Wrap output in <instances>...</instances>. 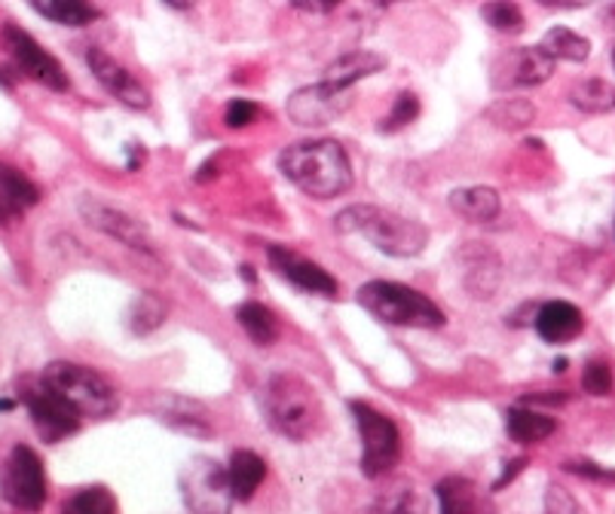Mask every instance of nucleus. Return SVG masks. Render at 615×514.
Returning a JSON list of instances; mask_svg holds the SVG:
<instances>
[{
  "mask_svg": "<svg viewBox=\"0 0 615 514\" xmlns=\"http://www.w3.org/2000/svg\"><path fill=\"white\" fill-rule=\"evenodd\" d=\"M279 172L313 199H334L352 187V163L344 144L330 138L288 144L279 153Z\"/></svg>",
  "mask_w": 615,
  "mask_h": 514,
  "instance_id": "nucleus-1",
  "label": "nucleus"
},
{
  "mask_svg": "<svg viewBox=\"0 0 615 514\" xmlns=\"http://www.w3.org/2000/svg\"><path fill=\"white\" fill-rule=\"evenodd\" d=\"M334 227L346 236H364L374 248L390 257H417L429 245V227L422 221L405 218L383 206H371V202L344 209L334 218Z\"/></svg>",
  "mask_w": 615,
  "mask_h": 514,
  "instance_id": "nucleus-2",
  "label": "nucleus"
},
{
  "mask_svg": "<svg viewBox=\"0 0 615 514\" xmlns=\"http://www.w3.org/2000/svg\"><path fill=\"white\" fill-rule=\"evenodd\" d=\"M267 423L291 441L313 439L322 429V401L315 389L298 374H276L264 386Z\"/></svg>",
  "mask_w": 615,
  "mask_h": 514,
  "instance_id": "nucleus-3",
  "label": "nucleus"
},
{
  "mask_svg": "<svg viewBox=\"0 0 615 514\" xmlns=\"http://www.w3.org/2000/svg\"><path fill=\"white\" fill-rule=\"evenodd\" d=\"M361 309H368L376 322L395 325V328H444V309L429 301L422 291L402 282L374 279L359 288Z\"/></svg>",
  "mask_w": 615,
  "mask_h": 514,
  "instance_id": "nucleus-4",
  "label": "nucleus"
},
{
  "mask_svg": "<svg viewBox=\"0 0 615 514\" xmlns=\"http://www.w3.org/2000/svg\"><path fill=\"white\" fill-rule=\"evenodd\" d=\"M46 386L56 395H61L80 417L105 420L114 410L120 408L117 389L107 383L98 371L77 362H49L40 374Z\"/></svg>",
  "mask_w": 615,
  "mask_h": 514,
  "instance_id": "nucleus-5",
  "label": "nucleus"
},
{
  "mask_svg": "<svg viewBox=\"0 0 615 514\" xmlns=\"http://www.w3.org/2000/svg\"><path fill=\"white\" fill-rule=\"evenodd\" d=\"M349 410L356 417L361 435V475L364 478H386L398 459H402V435L398 425L392 423L386 413H380L364 401H349Z\"/></svg>",
  "mask_w": 615,
  "mask_h": 514,
  "instance_id": "nucleus-6",
  "label": "nucleus"
},
{
  "mask_svg": "<svg viewBox=\"0 0 615 514\" xmlns=\"http://www.w3.org/2000/svg\"><path fill=\"white\" fill-rule=\"evenodd\" d=\"M181 497L194 514H230L233 502H236L233 484H230V471L211 456H194L184 466Z\"/></svg>",
  "mask_w": 615,
  "mask_h": 514,
  "instance_id": "nucleus-7",
  "label": "nucleus"
},
{
  "mask_svg": "<svg viewBox=\"0 0 615 514\" xmlns=\"http://www.w3.org/2000/svg\"><path fill=\"white\" fill-rule=\"evenodd\" d=\"M0 493L13 509H25V512H37L46 502V471L40 456L31 447L19 444L10 451V459L0 475Z\"/></svg>",
  "mask_w": 615,
  "mask_h": 514,
  "instance_id": "nucleus-8",
  "label": "nucleus"
},
{
  "mask_svg": "<svg viewBox=\"0 0 615 514\" xmlns=\"http://www.w3.org/2000/svg\"><path fill=\"white\" fill-rule=\"evenodd\" d=\"M77 209H80V218H83L92 230L105 233V236L117 240V243H123L126 248H132V252L156 255V243H153L151 230L144 227V224H141L138 218H132L129 212H123V209L111 206L105 199L92 197V194L80 197Z\"/></svg>",
  "mask_w": 615,
  "mask_h": 514,
  "instance_id": "nucleus-9",
  "label": "nucleus"
},
{
  "mask_svg": "<svg viewBox=\"0 0 615 514\" xmlns=\"http://www.w3.org/2000/svg\"><path fill=\"white\" fill-rule=\"evenodd\" d=\"M3 46L10 49V56H13V61L19 65L22 74H28L31 80H37V83H44L46 90H68V74L61 71L59 61L53 59L44 46L31 37L28 31H22L19 25H7V28H3Z\"/></svg>",
  "mask_w": 615,
  "mask_h": 514,
  "instance_id": "nucleus-10",
  "label": "nucleus"
},
{
  "mask_svg": "<svg viewBox=\"0 0 615 514\" xmlns=\"http://www.w3.org/2000/svg\"><path fill=\"white\" fill-rule=\"evenodd\" d=\"M22 401H25V408H28L37 432H40L46 441L68 439V435H74L77 429H80V420H83V417H80L61 395L53 393L44 379L28 386V389L22 393Z\"/></svg>",
  "mask_w": 615,
  "mask_h": 514,
  "instance_id": "nucleus-11",
  "label": "nucleus"
},
{
  "mask_svg": "<svg viewBox=\"0 0 615 514\" xmlns=\"http://www.w3.org/2000/svg\"><path fill=\"white\" fill-rule=\"evenodd\" d=\"M557 59H552L542 46H521L509 49L506 56L494 61V86L496 90H526L542 86L555 74Z\"/></svg>",
  "mask_w": 615,
  "mask_h": 514,
  "instance_id": "nucleus-12",
  "label": "nucleus"
},
{
  "mask_svg": "<svg viewBox=\"0 0 615 514\" xmlns=\"http://www.w3.org/2000/svg\"><path fill=\"white\" fill-rule=\"evenodd\" d=\"M151 413L163 425H169L172 432L187 435V439H211L214 435V420H211V410L178 393H160L153 395Z\"/></svg>",
  "mask_w": 615,
  "mask_h": 514,
  "instance_id": "nucleus-13",
  "label": "nucleus"
},
{
  "mask_svg": "<svg viewBox=\"0 0 615 514\" xmlns=\"http://www.w3.org/2000/svg\"><path fill=\"white\" fill-rule=\"evenodd\" d=\"M349 107V92L337 90L334 83L322 80L315 86H303L286 102V114L298 126H328Z\"/></svg>",
  "mask_w": 615,
  "mask_h": 514,
  "instance_id": "nucleus-14",
  "label": "nucleus"
},
{
  "mask_svg": "<svg viewBox=\"0 0 615 514\" xmlns=\"http://www.w3.org/2000/svg\"><path fill=\"white\" fill-rule=\"evenodd\" d=\"M86 65H90L92 77L102 83V90H105L107 95H114L120 105L132 107V110H148V107H151V92L144 90L136 77L123 68L120 61L111 59L105 49L92 46L90 52H86Z\"/></svg>",
  "mask_w": 615,
  "mask_h": 514,
  "instance_id": "nucleus-15",
  "label": "nucleus"
},
{
  "mask_svg": "<svg viewBox=\"0 0 615 514\" xmlns=\"http://www.w3.org/2000/svg\"><path fill=\"white\" fill-rule=\"evenodd\" d=\"M267 257H270L272 270L294 288H301L306 294H318V297H337V279L325 267L306 260L286 245H270Z\"/></svg>",
  "mask_w": 615,
  "mask_h": 514,
  "instance_id": "nucleus-16",
  "label": "nucleus"
},
{
  "mask_svg": "<svg viewBox=\"0 0 615 514\" xmlns=\"http://www.w3.org/2000/svg\"><path fill=\"white\" fill-rule=\"evenodd\" d=\"M460 267H463V285L472 291V297L490 301L502 282V260L494 248L487 243H468L460 252Z\"/></svg>",
  "mask_w": 615,
  "mask_h": 514,
  "instance_id": "nucleus-17",
  "label": "nucleus"
},
{
  "mask_svg": "<svg viewBox=\"0 0 615 514\" xmlns=\"http://www.w3.org/2000/svg\"><path fill=\"white\" fill-rule=\"evenodd\" d=\"M536 334L545 343H567L572 337H579L585 328V316L579 306H572L567 301H548L542 303L539 313L533 318Z\"/></svg>",
  "mask_w": 615,
  "mask_h": 514,
  "instance_id": "nucleus-18",
  "label": "nucleus"
},
{
  "mask_svg": "<svg viewBox=\"0 0 615 514\" xmlns=\"http://www.w3.org/2000/svg\"><path fill=\"white\" fill-rule=\"evenodd\" d=\"M40 202L37 184L28 182L19 168L0 163V224H13L15 218Z\"/></svg>",
  "mask_w": 615,
  "mask_h": 514,
  "instance_id": "nucleus-19",
  "label": "nucleus"
},
{
  "mask_svg": "<svg viewBox=\"0 0 615 514\" xmlns=\"http://www.w3.org/2000/svg\"><path fill=\"white\" fill-rule=\"evenodd\" d=\"M436 497L438 505H441L438 514H496L490 500L468 478H460V475L444 478L436 487Z\"/></svg>",
  "mask_w": 615,
  "mask_h": 514,
  "instance_id": "nucleus-20",
  "label": "nucleus"
},
{
  "mask_svg": "<svg viewBox=\"0 0 615 514\" xmlns=\"http://www.w3.org/2000/svg\"><path fill=\"white\" fill-rule=\"evenodd\" d=\"M383 68H386V59L380 52H374V49H349V52H344L340 59L330 61L328 68H325V80L334 83L337 90L349 92L359 80L376 74Z\"/></svg>",
  "mask_w": 615,
  "mask_h": 514,
  "instance_id": "nucleus-21",
  "label": "nucleus"
},
{
  "mask_svg": "<svg viewBox=\"0 0 615 514\" xmlns=\"http://www.w3.org/2000/svg\"><path fill=\"white\" fill-rule=\"evenodd\" d=\"M451 209L472 224H487L502 212V197L494 187H460L451 194Z\"/></svg>",
  "mask_w": 615,
  "mask_h": 514,
  "instance_id": "nucleus-22",
  "label": "nucleus"
},
{
  "mask_svg": "<svg viewBox=\"0 0 615 514\" xmlns=\"http://www.w3.org/2000/svg\"><path fill=\"white\" fill-rule=\"evenodd\" d=\"M230 484H233V497L240 502H248L257 493L260 481L267 478V463L252 451H236L230 459Z\"/></svg>",
  "mask_w": 615,
  "mask_h": 514,
  "instance_id": "nucleus-23",
  "label": "nucleus"
},
{
  "mask_svg": "<svg viewBox=\"0 0 615 514\" xmlns=\"http://www.w3.org/2000/svg\"><path fill=\"white\" fill-rule=\"evenodd\" d=\"M506 429H509L511 441H518V444H539L555 432L557 423L539 410L511 408L506 413Z\"/></svg>",
  "mask_w": 615,
  "mask_h": 514,
  "instance_id": "nucleus-24",
  "label": "nucleus"
},
{
  "mask_svg": "<svg viewBox=\"0 0 615 514\" xmlns=\"http://www.w3.org/2000/svg\"><path fill=\"white\" fill-rule=\"evenodd\" d=\"M236 318H240V325L257 347H272L279 340V318L272 316V309H267L264 303H242L236 309Z\"/></svg>",
  "mask_w": 615,
  "mask_h": 514,
  "instance_id": "nucleus-25",
  "label": "nucleus"
},
{
  "mask_svg": "<svg viewBox=\"0 0 615 514\" xmlns=\"http://www.w3.org/2000/svg\"><path fill=\"white\" fill-rule=\"evenodd\" d=\"M31 7L49 22L71 25V28L90 25L98 19V10L92 7L90 0H31Z\"/></svg>",
  "mask_w": 615,
  "mask_h": 514,
  "instance_id": "nucleus-26",
  "label": "nucleus"
},
{
  "mask_svg": "<svg viewBox=\"0 0 615 514\" xmlns=\"http://www.w3.org/2000/svg\"><path fill=\"white\" fill-rule=\"evenodd\" d=\"M539 46L557 61H585L591 56V40L582 37V34H576V31L564 28V25L548 31Z\"/></svg>",
  "mask_w": 615,
  "mask_h": 514,
  "instance_id": "nucleus-27",
  "label": "nucleus"
},
{
  "mask_svg": "<svg viewBox=\"0 0 615 514\" xmlns=\"http://www.w3.org/2000/svg\"><path fill=\"white\" fill-rule=\"evenodd\" d=\"M572 107L585 110V114H610L615 110V86L606 80H582L570 90Z\"/></svg>",
  "mask_w": 615,
  "mask_h": 514,
  "instance_id": "nucleus-28",
  "label": "nucleus"
},
{
  "mask_svg": "<svg viewBox=\"0 0 615 514\" xmlns=\"http://www.w3.org/2000/svg\"><path fill=\"white\" fill-rule=\"evenodd\" d=\"M368 514H426L422 497L407 484H395L386 493H380Z\"/></svg>",
  "mask_w": 615,
  "mask_h": 514,
  "instance_id": "nucleus-29",
  "label": "nucleus"
},
{
  "mask_svg": "<svg viewBox=\"0 0 615 514\" xmlns=\"http://www.w3.org/2000/svg\"><path fill=\"white\" fill-rule=\"evenodd\" d=\"M480 15H484V22L494 31H499V34L514 37V34L524 31V13H521V7H518L514 0H490V3H484Z\"/></svg>",
  "mask_w": 615,
  "mask_h": 514,
  "instance_id": "nucleus-30",
  "label": "nucleus"
},
{
  "mask_svg": "<svg viewBox=\"0 0 615 514\" xmlns=\"http://www.w3.org/2000/svg\"><path fill=\"white\" fill-rule=\"evenodd\" d=\"M163 322H165V306L156 294H141V297H136L132 309H129V328H132V334H138V337L153 334Z\"/></svg>",
  "mask_w": 615,
  "mask_h": 514,
  "instance_id": "nucleus-31",
  "label": "nucleus"
},
{
  "mask_svg": "<svg viewBox=\"0 0 615 514\" xmlns=\"http://www.w3.org/2000/svg\"><path fill=\"white\" fill-rule=\"evenodd\" d=\"M61 514H117V500L105 487H86L61 505Z\"/></svg>",
  "mask_w": 615,
  "mask_h": 514,
  "instance_id": "nucleus-32",
  "label": "nucleus"
},
{
  "mask_svg": "<svg viewBox=\"0 0 615 514\" xmlns=\"http://www.w3.org/2000/svg\"><path fill=\"white\" fill-rule=\"evenodd\" d=\"M487 117L499 126V129H524L536 117V107L526 98H502L499 105L487 110Z\"/></svg>",
  "mask_w": 615,
  "mask_h": 514,
  "instance_id": "nucleus-33",
  "label": "nucleus"
},
{
  "mask_svg": "<svg viewBox=\"0 0 615 514\" xmlns=\"http://www.w3.org/2000/svg\"><path fill=\"white\" fill-rule=\"evenodd\" d=\"M417 117H420V98L414 92H402L395 98V105H392L390 117L380 122V132H398V129H405L407 122H414Z\"/></svg>",
  "mask_w": 615,
  "mask_h": 514,
  "instance_id": "nucleus-34",
  "label": "nucleus"
},
{
  "mask_svg": "<svg viewBox=\"0 0 615 514\" xmlns=\"http://www.w3.org/2000/svg\"><path fill=\"white\" fill-rule=\"evenodd\" d=\"M257 114H260V107L255 102H248V98H233L224 110V122L227 129H245V126H252L257 120Z\"/></svg>",
  "mask_w": 615,
  "mask_h": 514,
  "instance_id": "nucleus-35",
  "label": "nucleus"
},
{
  "mask_svg": "<svg viewBox=\"0 0 615 514\" xmlns=\"http://www.w3.org/2000/svg\"><path fill=\"white\" fill-rule=\"evenodd\" d=\"M582 386H585L591 395L613 393V374H610V364L603 362L588 364L585 377H582Z\"/></svg>",
  "mask_w": 615,
  "mask_h": 514,
  "instance_id": "nucleus-36",
  "label": "nucleus"
},
{
  "mask_svg": "<svg viewBox=\"0 0 615 514\" xmlns=\"http://www.w3.org/2000/svg\"><path fill=\"white\" fill-rule=\"evenodd\" d=\"M344 0H291L294 10H303V13H330L337 10Z\"/></svg>",
  "mask_w": 615,
  "mask_h": 514,
  "instance_id": "nucleus-37",
  "label": "nucleus"
},
{
  "mask_svg": "<svg viewBox=\"0 0 615 514\" xmlns=\"http://www.w3.org/2000/svg\"><path fill=\"white\" fill-rule=\"evenodd\" d=\"M567 471H576V475H588V478H601V481H613L615 475L606 469H597L594 463H567Z\"/></svg>",
  "mask_w": 615,
  "mask_h": 514,
  "instance_id": "nucleus-38",
  "label": "nucleus"
},
{
  "mask_svg": "<svg viewBox=\"0 0 615 514\" xmlns=\"http://www.w3.org/2000/svg\"><path fill=\"white\" fill-rule=\"evenodd\" d=\"M524 466H526V459H511V463H506V471H502V475L496 478L494 490H502L506 484H511V481H514V475L524 469Z\"/></svg>",
  "mask_w": 615,
  "mask_h": 514,
  "instance_id": "nucleus-39",
  "label": "nucleus"
},
{
  "mask_svg": "<svg viewBox=\"0 0 615 514\" xmlns=\"http://www.w3.org/2000/svg\"><path fill=\"white\" fill-rule=\"evenodd\" d=\"M539 3L548 10H582V7H591L594 0H539Z\"/></svg>",
  "mask_w": 615,
  "mask_h": 514,
  "instance_id": "nucleus-40",
  "label": "nucleus"
},
{
  "mask_svg": "<svg viewBox=\"0 0 615 514\" xmlns=\"http://www.w3.org/2000/svg\"><path fill=\"white\" fill-rule=\"evenodd\" d=\"M603 22L615 28V0H603Z\"/></svg>",
  "mask_w": 615,
  "mask_h": 514,
  "instance_id": "nucleus-41",
  "label": "nucleus"
},
{
  "mask_svg": "<svg viewBox=\"0 0 615 514\" xmlns=\"http://www.w3.org/2000/svg\"><path fill=\"white\" fill-rule=\"evenodd\" d=\"M165 7H172V10H190L194 7V0H163Z\"/></svg>",
  "mask_w": 615,
  "mask_h": 514,
  "instance_id": "nucleus-42",
  "label": "nucleus"
},
{
  "mask_svg": "<svg viewBox=\"0 0 615 514\" xmlns=\"http://www.w3.org/2000/svg\"><path fill=\"white\" fill-rule=\"evenodd\" d=\"M613 65H615V49H613Z\"/></svg>",
  "mask_w": 615,
  "mask_h": 514,
  "instance_id": "nucleus-43",
  "label": "nucleus"
}]
</instances>
